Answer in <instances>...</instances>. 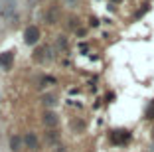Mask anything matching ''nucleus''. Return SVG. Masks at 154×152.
Instances as JSON below:
<instances>
[{"mask_svg": "<svg viewBox=\"0 0 154 152\" xmlns=\"http://www.w3.org/2000/svg\"><path fill=\"white\" fill-rule=\"evenodd\" d=\"M57 8H50L48 12H45V22L48 24H57Z\"/></svg>", "mask_w": 154, "mask_h": 152, "instance_id": "obj_7", "label": "nucleus"}, {"mask_svg": "<svg viewBox=\"0 0 154 152\" xmlns=\"http://www.w3.org/2000/svg\"><path fill=\"white\" fill-rule=\"evenodd\" d=\"M131 140V132L128 130H113L111 132V142L113 144H125V142H128Z\"/></svg>", "mask_w": 154, "mask_h": 152, "instance_id": "obj_2", "label": "nucleus"}, {"mask_svg": "<svg viewBox=\"0 0 154 152\" xmlns=\"http://www.w3.org/2000/svg\"><path fill=\"white\" fill-rule=\"evenodd\" d=\"M14 65V51H4V54H0V67L4 69V71H10Z\"/></svg>", "mask_w": 154, "mask_h": 152, "instance_id": "obj_5", "label": "nucleus"}, {"mask_svg": "<svg viewBox=\"0 0 154 152\" xmlns=\"http://www.w3.org/2000/svg\"><path fill=\"white\" fill-rule=\"evenodd\" d=\"M152 138H154V129H152Z\"/></svg>", "mask_w": 154, "mask_h": 152, "instance_id": "obj_15", "label": "nucleus"}, {"mask_svg": "<svg viewBox=\"0 0 154 152\" xmlns=\"http://www.w3.org/2000/svg\"><path fill=\"white\" fill-rule=\"evenodd\" d=\"M55 138H57V134H55L54 130H50V132H48V140H50V142H54Z\"/></svg>", "mask_w": 154, "mask_h": 152, "instance_id": "obj_13", "label": "nucleus"}, {"mask_svg": "<svg viewBox=\"0 0 154 152\" xmlns=\"http://www.w3.org/2000/svg\"><path fill=\"white\" fill-rule=\"evenodd\" d=\"M22 142H24V146L26 148H30V150H40V142H38V136L34 132H26L24 134V138H22Z\"/></svg>", "mask_w": 154, "mask_h": 152, "instance_id": "obj_3", "label": "nucleus"}, {"mask_svg": "<svg viewBox=\"0 0 154 152\" xmlns=\"http://www.w3.org/2000/svg\"><path fill=\"white\" fill-rule=\"evenodd\" d=\"M22 138H20V136H12V138H10V150L12 152H20L22 150Z\"/></svg>", "mask_w": 154, "mask_h": 152, "instance_id": "obj_8", "label": "nucleus"}, {"mask_svg": "<svg viewBox=\"0 0 154 152\" xmlns=\"http://www.w3.org/2000/svg\"><path fill=\"white\" fill-rule=\"evenodd\" d=\"M42 121H44L45 126H55L59 123L57 121V115H55V113H51V111H45L44 116H42Z\"/></svg>", "mask_w": 154, "mask_h": 152, "instance_id": "obj_6", "label": "nucleus"}, {"mask_svg": "<svg viewBox=\"0 0 154 152\" xmlns=\"http://www.w3.org/2000/svg\"><path fill=\"white\" fill-rule=\"evenodd\" d=\"M57 48H67V40H65V36H59L57 38Z\"/></svg>", "mask_w": 154, "mask_h": 152, "instance_id": "obj_12", "label": "nucleus"}, {"mask_svg": "<svg viewBox=\"0 0 154 152\" xmlns=\"http://www.w3.org/2000/svg\"><path fill=\"white\" fill-rule=\"evenodd\" d=\"M91 26H99V20H97V18H91Z\"/></svg>", "mask_w": 154, "mask_h": 152, "instance_id": "obj_14", "label": "nucleus"}, {"mask_svg": "<svg viewBox=\"0 0 154 152\" xmlns=\"http://www.w3.org/2000/svg\"><path fill=\"white\" fill-rule=\"evenodd\" d=\"M0 4H2V14H4V18L12 20L14 10H16V0H0Z\"/></svg>", "mask_w": 154, "mask_h": 152, "instance_id": "obj_4", "label": "nucleus"}, {"mask_svg": "<svg viewBox=\"0 0 154 152\" xmlns=\"http://www.w3.org/2000/svg\"><path fill=\"white\" fill-rule=\"evenodd\" d=\"M113 2H121V0H113Z\"/></svg>", "mask_w": 154, "mask_h": 152, "instance_id": "obj_16", "label": "nucleus"}, {"mask_svg": "<svg viewBox=\"0 0 154 152\" xmlns=\"http://www.w3.org/2000/svg\"><path fill=\"white\" fill-rule=\"evenodd\" d=\"M24 42H26L28 45H36L38 42H40V30H38L36 26H28L26 32H24Z\"/></svg>", "mask_w": 154, "mask_h": 152, "instance_id": "obj_1", "label": "nucleus"}, {"mask_svg": "<svg viewBox=\"0 0 154 152\" xmlns=\"http://www.w3.org/2000/svg\"><path fill=\"white\" fill-rule=\"evenodd\" d=\"M42 101H44V105H50V107H51V105L55 103V97H54V95H48V97H44Z\"/></svg>", "mask_w": 154, "mask_h": 152, "instance_id": "obj_11", "label": "nucleus"}, {"mask_svg": "<svg viewBox=\"0 0 154 152\" xmlns=\"http://www.w3.org/2000/svg\"><path fill=\"white\" fill-rule=\"evenodd\" d=\"M79 2H81V0H63V4L67 6V8H77Z\"/></svg>", "mask_w": 154, "mask_h": 152, "instance_id": "obj_10", "label": "nucleus"}, {"mask_svg": "<svg viewBox=\"0 0 154 152\" xmlns=\"http://www.w3.org/2000/svg\"><path fill=\"white\" fill-rule=\"evenodd\" d=\"M144 119H148V121H154V101H150V105L146 107V111H144Z\"/></svg>", "mask_w": 154, "mask_h": 152, "instance_id": "obj_9", "label": "nucleus"}]
</instances>
